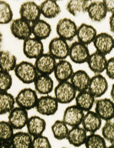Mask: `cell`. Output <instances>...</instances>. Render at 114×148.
Here are the masks:
<instances>
[{
  "mask_svg": "<svg viewBox=\"0 0 114 148\" xmlns=\"http://www.w3.org/2000/svg\"><path fill=\"white\" fill-rule=\"evenodd\" d=\"M28 111L18 106L8 114V121L14 130H21L26 126L29 119Z\"/></svg>",
  "mask_w": 114,
  "mask_h": 148,
  "instance_id": "cell-15",
  "label": "cell"
},
{
  "mask_svg": "<svg viewBox=\"0 0 114 148\" xmlns=\"http://www.w3.org/2000/svg\"><path fill=\"white\" fill-rule=\"evenodd\" d=\"M34 84L36 92L42 96L49 95L54 88L53 79L48 75L39 74Z\"/></svg>",
  "mask_w": 114,
  "mask_h": 148,
  "instance_id": "cell-24",
  "label": "cell"
},
{
  "mask_svg": "<svg viewBox=\"0 0 114 148\" xmlns=\"http://www.w3.org/2000/svg\"><path fill=\"white\" fill-rule=\"evenodd\" d=\"M108 89V83L105 77L102 74H95L91 78L88 91L95 98L103 96Z\"/></svg>",
  "mask_w": 114,
  "mask_h": 148,
  "instance_id": "cell-16",
  "label": "cell"
},
{
  "mask_svg": "<svg viewBox=\"0 0 114 148\" xmlns=\"http://www.w3.org/2000/svg\"><path fill=\"white\" fill-rule=\"evenodd\" d=\"M19 14L20 18L32 24L40 19V5L33 1L25 2L21 5Z\"/></svg>",
  "mask_w": 114,
  "mask_h": 148,
  "instance_id": "cell-11",
  "label": "cell"
},
{
  "mask_svg": "<svg viewBox=\"0 0 114 148\" xmlns=\"http://www.w3.org/2000/svg\"><path fill=\"white\" fill-rule=\"evenodd\" d=\"M91 78L88 73L82 70L74 72L70 79V82L78 92L88 90Z\"/></svg>",
  "mask_w": 114,
  "mask_h": 148,
  "instance_id": "cell-21",
  "label": "cell"
},
{
  "mask_svg": "<svg viewBox=\"0 0 114 148\" xmlns=\"http://www.w3.org/2000/svg\"><path fill=\"white\" fill-rule=\"evenodd\" d=\"M55 98L59 104H67L75 99L77 91L70 81L58 83L54 89Z\"/></svg>",
  "mask_w": 114,
  "mask_h": 148,
  "instance_id": "cell-2",
  "label": "cell"
},
{
  "mask_svg": "<svg viewBox=\"0 0 114 148\" xmlns=\"http://www.w3.org/2000/svg\"><path fill=\"white\" fill-rule=\"evenodd\" d=\"M69 47L66 41L56 37L51 40L49 44V53L58 61L66 60L69 57Z\"/></svg>",
  "mask_w": 114,
  "mask_h": 148,
  "instance_id": "cell-5",
  "label": "cell"
},
{
  "mask_svg": "<svg viewBox=\"0 0 114 148\" xmlns=\"http://www.w3.org/2000/svg\"><path fill=\"white\" fill-rule=\"evenodd\" d=\"M87 13L92 21L98 22L105 19L108 12L103 1H91L88 7Z\"/></svg>",
  "mask_w": 114,
  "mask_h": 148,
  "instance_id": "cell-20",
  "label": "cell"
},
{
  "mask_svg": "<svg viewBox=\"0 0 114 148\" xmlns=\"http://www.w3.org/2000/svg\"><path fill=\"white\" fill-rule=\"evenodd\" d=\"M109 27L110 31L114 34V14H111L110 17Z\"/></svg>",
  "mask_w": 114,
  "mask_h": 148,
  "instance_id": "cell-42",
  "label": "cell"
},
{
  "mask_svg": "<svg viewBox=\"0 0 114 148\" xmlns=\"http://www.w3.org/2000/svg\"><path fill=\"white\" fill-rule=\"evenodd\" d=\"M101 132L107 142L114 144V122L113 120L105 122L102 127Z\"/></svg>",
  "mask_w": 114,
  "mask_h": 148,
  "instance_id": "cell-37",
  "label": "cell"
},
{
  "mask_svg": "<svg viewBox=\"0 0 114 148\" xmlns=\"http://www.w3.org/2000/svg\"><path fill=\"white\" fill-rule=\"evenodd\" d=\"M63 120H56L54 122L51 130L54 137L58 140L66 139L69 129Z\"/></svg>",
  "mask_w": 114,
  "mask_h": 148,
  "instance_id": "cell-34",
  "label": "cell"
},
{
  "mask_svg": "<svg viewBox=\"0 0 114 148\" xmlns=\"http://www.w3.org/2000/svg\"><path fill=\"white\" fill-rule=\"evenodd\" d=\"M103 2L108 13L111 14H114V0H105Z\"/></svg>",
  "mask_w": 114,
  "mask_h": 148,
  "instance_id": "cell-41",
  "label": "cell"
},
{
  "mask_svg": "<svg viewBox=\"0 0 114 148\" xmlns=\"http://www.w3.org/2000/svg\"><path fill=\"white\" fill-rule=\"evenodd\" d=\"M91 1L70 0L66 5V10L73 16H76L81 13H87Z\"/></svg>",
  "mask_w": 114,
  "mask_h": 148,
  "instance_id": "cell-32",
  "label": "cell"
},
{
  "mask_svg": "<svg viewBox=\"0 0 114 148\" xmlns=\"http://www.w3.org/2000/svg\"><path fill=\"white\" fill-rule=\"evenodd\" d=\"M95 112L105 122L113 119L114 117V102L109 98H101L96 100Z\"/></svg>",
  "mask_w": 114,
  "mask_h": 148,
  "instance_id": "cell-12",
  "label": "cell"
},
{
  "mask_svg": "<svg viewBox=\"0 0 114 148\" xmlns=\"http://www.w3.org/2000/svg\"><path fill=\"white\" fill-rule=\"evenodd\" d=\"M39 5L41 15L47 18H56L61 12V8L56 1L45 0Z\"/></svg>",
  "mask_w": 114,
  "mask_h": 148,
  "instance_id": "cell-28",
  "label": "cell"
},
{
  "mask_svg": "<svg viewBox=\"0 0 114 148\" xmlns=\"http://www.w3.org/2000/svg\"><path fill=\"white\" fill-rule=\"evenodd\" d=\"M78 27L69 18H62L56 25V31L58 37L66 41H71L76 36Z\"/></svg>",
  "mask_w": 114,
  "mask_h": 148,
  "instance_id": "cell-4",
  "label": "cell"
},
{
  "mask_svg": "<svg viewBox=\"0 0 114 148\" xmlns=\"http://www.w3.org/2000/svg\"><path fill=\"white\" fill-rule=\"evenodd\" d=\"M66 148V147H62V148Z\"/></svg>",
  "mask_w": 114,
  "mask_h": 148,
  "instance_id": "cell-46",
  "label": "cell"
},
{
  "mask_svg": "<svg viewBox=\"0 0 114 148\" xmlns=\"http://www.w3.org/2000/svg\"><path fill=\"white\" fill-rule=\"evenodd\" d=\"M102 120L95 111H89L85 113L82 127L89 134H96L101 129Z\"/></svg>",
  "mask_w": 114,
  "mask_h": 148,
  "instance_id": "cell-18",
  "label": "cell"
},
{
  "mask_svg": "<svg viewBox=\"0 0 114 148\" xmlns=\"http://www.w3.org/2000/svg\"><path fill=\"white\" fill-rule=\"evenodd\" d=\"M23 52L27 58L36 60L44 54L43 44L41 40L31 37L23 41Z\"/></svg>",
  "mask_w": 114,
  "mask_h": 148,
  "instance_id": "cell-8",
  "label": "cell"
},
{
  "mask_svg": "<svg viewBox=\"0 0 114 148\" xmlns=\"http://www.w3.org/2000/svg\"><path fill=\"white\" fill-rule=\"evenodd\" d=\"M14 71L16 77L22 83L26 84L34 83L39 74L35 68L34 64L26 61L19 62Z\"/></svg>",
  "mask_w": 114,
  "mask_h": 148,
  "instance_id": "cell-1",
  "label": "cell"
},
{
  "mask_svg": "<svg viewBox=\"0 0 114 148\" xmlns=\"http://www.w3.org/2000/svg\"><path fill=\"white\" fill-rule=\"evenodd\" d=\"M38 99L37 92L31 88H23L15 97L18 106L27 111L35 108Z\"/></svg>",
  "mask_w": 114,
  "mask_h": 148,
  "instance_id": "cell-3",
  "label": "cell"
},
{
  "mask_svg": "<svg viewBox=\"0 0 114 148\" xmlns=\"http://www.w3.org/2000/svg\"><path fill=\"white\" fill-rule=\"evenodd\" d=\"M90 55L88 46L78 41L74 42L69 47V57L75 64H82L87 62Z\"/></svg>",
  "mask_w": 114,
  "mask_h": 148,
  "instance_id": "cell-9",
  "label": "cell"
},
{
  "mask_svg": "<svg viewBox=\"0 0 114 148\" xmlns=\"http://www.w3.org/2000/svg\"><path fill=\"white\" fill-rule=\"evenodd\" d=\"M46 126L45 121L38 116H33L29 118L26 125L27 132L33 138L43 135Z\"/></svg>",
  "mask_w": 114,
  "mask_h": 148,
  "instance_id": "cell-22",
  "label": "cell"
},
{
  "mask_svg": "<svg viewBox=\"0 0 114 148\" xmlns=\"http://www.w3.org/2000/svg\"><path fill=\"white\" fill-rule=\"evenodd\" d=\"M93 44L96 51L107 56L114 49V38L109 34L102 32L97 35Z\"/></svg>",
  "mask_w": 114,
  "mask_h": 148,
  "instance_id": "cell-14",
  "label": "cell"
},
{
  "mask_svg": "<svg viewBox=\"0 0 114 148\" xmlns=\"http://www.w3.org/2000/svg\"><path fill=\"white\" fill-rule=\"evenodd\" d=\"M56 64V60L48 53L36 59L34 65L39 74L49 75L54 73Z\"/></svg>",
  "mask_w": 114,
  "mask_h": 148,
  "instance_id": "cell-13",
  "label": "cell"
},
{
  "mask_svg": "<svg viewBox=\"0 0 114 148\" xmlns=\"http://www.w3.org/2000/svg\"><path fill=\"white\" fill-rule=\"evenodd\" d=\"M33 137L28 132L20 131L15 133L12 140L13 148H31Z\"/></svg>",
  "mask_w": 114,
  "mask_h": 148,
  "instance_id": "cell-31",
  "label": "cell"
},
{
  "mask_svg": "<svg viewBox=\"0 0 114 148\" xmlns=\"http://www.w3.org/2000/svg\"><path fill=\"white\" fill-rule=\"evenodd\" d=\"M31 148H52L48 138L44 135L33 138Z\"/></svg>",
  "mask_w": 114,
  "mask_h": 148,
  "instance_id": "cell-39",
  "label": "cell"
},
{
  "mask_svg": "<svg viewBox=\"0 0 114 148\" xmlns=\"http://www.w3.org/2000/svg\"><path fill=\"white\" fill-rule=\"evenodd\" d=\"M85 112L76 105L67 107L63 114L62 120L69 127L79 126L83 119Z\"/></svg>",
  "mask_w": 114,
  "mask_h": 148,
  "instance_id": "cell-10",
  "label": "cell"
},
{
  "mask_svg": "<svg viewBox=\"0 0 114 148\" xmlns=\"http://www.w3.org/2000/svg\"><path fill=\"white\" fill-rule=\"evenodd\" d=\"M13 148L12 147H5V148Z\"/></svg>",
  "mask_w": 114,
  "mask_h": 148,
  "instance_id": "cell-45",
  "label": "cell"
},
{
  "mask_svg": "<svg viewBox=\"0 0 114 148\" xmlns=\"http://www.w3.org/2000/svg\"><path fill=\"white\" fill-rule=\"evenodd\" d=\"M110 97H111V99L114 102V83L113 84V85L111 86V88Z\"/></svg>",
  "mask_w": 114,
  "mask_h": 148,
  "instance_id": "cell-43",
  "label": "cell"
},
{
  "mask_svg": "<svg viewBox=\"0 0 114 148\" xmlns=\"http://www.w3.org/2000/svg\"><path fill=\"white\" fill-rule=\"evenodd\" d=\"M10 29L15 38L23 41L32 35L31 24L21 18L13 20L10 23Z\"/></svg>",
  "mask_w": 114,
  "mask_h": 148,
  "instance_id": "cell-7",
  "label": "cell"
},
{
  "mask_svg": "<svg viewBox=\"0 0 114 148\" xmlns=\"http://www.w3.org/2000/svg\"><path fill=\"white\" fill-rule=\"evenodd\" d=\"M15 98L8 92H0V114H9L15 107Z\"/></svg>",
  "mask_w": 114,
  "mask_h": 148,
  "instance_id": "cell-33",
  "label": "cell"
},
{
  "mask_svg": "<svg viewBox=\"0 0 114 148\" xmlns=\"http://www.w3.org/2000/svg\"><path fill=\"white\" fill-rule=\"evenodd\" d=\"M17 65V58L12 53L8 51L0 52V71L10 73Z\"/></svg>",
  "mask_w": 114,
  "mask_h": 148,
  "instance_id": "cell-29",
  "label": "cell"
},
{
  "mask_svg": "<svg viewBox=\"0 0 114 148\" xmlns=\"http://www.w3.org/2000/svg\"><path fill=\"white\" fill-rule=\"evenodd\" d=\"M58 104L56 98L50 95L41 96L39 98L35 109L38 113L46 116H50L57 112Z\"/></svg>",
  "mask_w": 114,
  "mask_h": 148,
  "instance_id": "cell-6",
  "label": "cell"
},
{
  "mask_svg": "<svg viewBox=\"0 0 114 148\" xmlns=\"http://www.w3.org/2000/svg\"><path fill=\"white\" fill-rule=\"evenodd\" d=\"M113 121H114V118H113Z\"/></svg>",
  "mask_w": 114,
  "mask_h": 148,
  "instance_id": "cell-47",
  "label": "cell"
},
{
  "mask_svg": "<svg viewBox=\"0 0 114 148\" xmlns=\"http://www.w3.org/2000/svg\"><path fill=\"white\" fill-rule=\"evenodd\" d=\"M13 21V12L8 3L0 1V23L7 25Z\"/></svg>",
  "mask_w": 114,
  "mask_h": 148,
  "instance_id": "cell-35",
  "label": "cell"
},
{
  "mask_svg": "<svg viewBox=\"0 0 114 148\" xmlns=\"http://www.w3.org/2000/svg\"><path fill=\"white\" fill-rule=\"evenodd\" d=\"M88 136V132L83 127L77 126L70 129L66 139L71 145L80 147L85 144Z\"/></svg>",
  "mask_w": 114,
  "mask_h": 148,
  "instance_id": "cell-25",
  "label": "cell"
},
{
  "mask_svg": "<svg viewBox=\"0 0 114 148\" xmlns=\"http://www.w3.org/2000/svg\"><path fill=\"white\" fill-rule=\"evenodd\" d=\"M108 59L106 56L95 51L90 54L87 62L89 69L95 74H101L105 71Z\"/></svg>",
  "mask_w": 114,
  "mask_h": 148,
  "instance_id": "cell-19",
  "label": "cell"
},
{
  "mask_svg": "<svg viewBox=\"0 0 114 148\" xmlns=\"http://www.w3.org/2000/svg\"><path fill=\"white\" fill-rule=\"evenodd\" d=\"M105 71L108 77L114 80V57L108 59Z\"/></svg>",
  "mask_w": 114,
  "mask_h": 148,
  "instance_id": "cell-40",
  "label": "cell"
},
{
  "mask_svg": "<svg viewBox=\"0 0 114 148\" xmlns=\"http://www.w3.org/2000/svg\"><path fill=\"white\" fill-rule=\"evenodd\" d=\"M86 148H107V142L102 135L96 134L88 135L84 144Z\"/></svg>",
  "mask_w": 114,
  "mask_h": 148,
  "instance_id": "cell-36",
  "label": "cell"
},
{
  "mask_svg": "<svg viewBox=\"0 0 114 148\" xmlns=\"http://www.w3.org/2000/svg\"><path fill=\"white\" fill-rule=\"evenodd\" d=\"M107 148H114V144H110L109 146H108Z\"/></svg>",
  "mask_w": 114,
  "mask_h": 148,
  "instance_id": "cell-44",
  "label": "cell"
},
{
  "mask_svg": "<svg viewBox=\"0 0 114 148\" xmlns=\"http://www.w3.org/2000/svg\"><path fill=\"white\" fill-rule=\"evenodd\" d=\"M74 73V71L71 64L66 60L57 62L54 72L55 78L58 83L69 81Z\"/></svg>",
  "mask_w": 114,
  "mask_h": 148,
  "instance_id": "cell-17",
  "label": "cell"
},
{
  "mask_svg": "<svg viewBox=\"0 0 114 148\" xmlns=\"http://www.w3.org/2000/svg\"><path fill=\"white\" fill-rule=\"evenodd\" d=\"M97 34L96 29L92 26L82 23L78 27L76 37L78 41L88 46L93 43Z\"/></svg>",
  "mask_w": 114,
  "mask_h": 148,
  "instance_id": "cell-23",
  "label": "cell"
},
{
  "mask_svg": "<svg viewBox=\"0 0 114 148\" xmlns=\"http://www.w3.org/2000/svg\"><path fill=\"white\" fill-rule=\"evenodd\" d=\"M12 84L13 78L10 73L0 71V92H8Z\"/></svg>",
  "mask_w": 114,
  "mask_h": 148,
  "instance_id": "cell-38",
  "label": "cell"
},
{
  "mask_svg": "<svg viewBox=\"0 0 114 148\" xmlns=\"http://www.w3.org/2000/svg\"><path fill=\"white\" fill-rule=\"evenodd\" d=\"M13 127L9 122L5 121L0 122V139L1 148L12 147V140L15 134Z\"/></svg>",
  "mask_w": 114,
  "mask_h": 148,
  "instance_id": "cell-30",
  "label": "cell"
},
{
  "mask_svg": "<svg viewBox=\"0 0 114 148\" xmlns=\"http://www.w3.org/2000/svg\"><path fill=\"white\" fill-rule=\"evenodd\" d=\"M31 31L34 38L42 41L49 37L52 29L49 23L40 19L31 24Z\"/></svg>",
  "mask_w": 114,
  "mask_h": 148,
  "instance_id": "cell-26",
  "label": "cell"
},
{
  "mask_svg": "<svg viewBox=\"0 0 114 148\" xmlns=\"http://www.w3.org/2000/svg\"><path fill=\"white\" fill-rule=\"evenodd\" d=\"M75 100L76 105L84 112L91 111L96 100L95 97L88 90L79 92Z\"/></svg>",
  "mask_w": 114,
  "mask_h": 148,
  "instance_id": "cell-27",
  "label": "cell"
}]
</instances>
